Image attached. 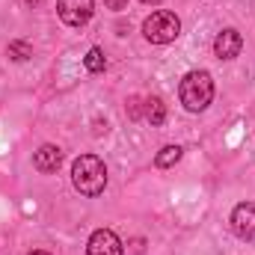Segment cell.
Listing matches in <instances>:
<instances>
[{
  "label": "cell",
  "mask_w": 255,
  "mask_h": 255,
  "mask_svg": "<svg viewBox=\"0 0 255 255\" xmlns=\"http://www.w3.org/2000/svg\"><path fill=\"white\" fill-rule=\"evenodd\" d=\"M142 3H145V6H157L160 0H142Z\"/></svg>",
  "instance_id": "obj_15"
},
{
  "label": "cell",
  "mask_w": 255,
  "mask_h": 255,
  "mask_svg": "<svg viewBox=\"0 0 255 255\" xmlns=\"http://www.w3.org/2000/svg\"><path fill=\"white\" fill-rule=\"evenodd\" d=\"M241 48H244V36L238 33V30H223L217 39H214V54L220 57V60H235L238 54H241Z\"/></svg>",
  "instance_id": "obj_7"
},
{
  "label": "cell",
  "mask_w": 255,
  "mask_h": 255,
  "mask_svg": "<svg viewBox=\"0 0 255 255\" xmlns=\"http://www.w3.org/2000/svg\"><path fill=\"white\" fill-rule=\"evenodd\" d=\"M122 253H125V247L116 238V232H110V229L92 232V238L86 244V255H122Z\"/></svg>",
  "instance_id": "obj_5"
},
{
  "label": "cell",
  "mask_w": 255,
  "mask_h": 255,
  "mask_svg": "<svg viewBox=\"0 0 255 255\" xmlns=\"http://www.w3.org/2000/svg\"><path fill=\"white\" fill-rule=\"evenodd\" d=\"M71 184L83 196H101L107 187V166L98 154H80L71 163Z\"/></svg>",
  "instance_id": "obj_1"
},
{
  "label": "cell",
  "mask_w": 255,
  "mask_h": 255,
  "mask_svg": "<svg viewBox=\"0 0 255 255\" xmlns=\"http://www.w3.org/2000/svg\"><path fill=\"white\" fill-rule=\"evenodd\" d=\"M142 116L151 122V125H163L166 122V104L157 98V95H151V98H145V107H142Z\"/></svg>",
  "instance_id": "obj_9"
},
{
  "label": "cell",
  "mask_w": 255,
  "mask_h": 255,
  "mask_svg": "<svg viewBox=\"0 0 255 255\" xmlns=\"http://www.w3.org/2000/svg\"><path fill=\"white\" fill-rule=\"evenodd\" d=\"M57 12L68 27H83L92 18L95 3L92 0H57Z\"/></svg>",
  "instance_id": "obj_4"
},
{
  "label": "cell",
  "mask_w": 255,
  "mask_h": 255,
  "mask_svg": "<svg viewBox=\"0 0 255 255\" xmlns=\"http://www.w3.org/2000/svg\"><path fill=\"white\" fill-rule=\"evenodd\" d=\"M178 33H181V21L169 9H157L142 21V36L151 45H169V42L178 39Z\"/></svg>",
  "instance_id": "obj_3"
},
{
  "label": "cell",
  "mask_w": 255,
  "mask_h": 255,
  "mask_svg": "<svg viewBox=\"0 0 255 255\" xmlns=\"http://www.w3.org/2000/svg\"><path fill=\"white\" fill-rule=\"evenodd\" d=\"M104 6H107V9H116V12H122V9L128 6V0H104Z\"/></svg>",
  "instance_id": "obj_14"
},
{
  "label": "cell",
  "mask_w": 255,
  "mask_h": 255,
  "mask_svg": "<svg viewBox=\"0 0 255 255\" xmlns=\"http://www.w3.org/2000/svg\"><path fill=\"white\" fill-rule=\"evenodd\" d=\"M178 95H181V104L190 113H202L214 101V80H211V74L208 71H187L181 77Z\"/></svg>",
  "instance_id": "obj_2"
},
{
  "label": "cell",
  "mask_w": 255,
  "mask_h": 255,
  "mask_svg": "<svg viewBox=\"0 0 255 255\" xmlns=\"http://www.w3.org/2000/svg\"><path fill=\"white\" fill-rule=\"evenodd\" d=\"M83 65H86V71H92V74L104 71V68H107V57H104V51H101V48H89V54L83 57Z\"/></svg>",
  "instance_id": "obj_12"
},
{
  "label": "cell",
  "mask_w": 255,
  "mask_h": 255,
  "mask_svg": "<svg viewBox=\"0 0 255 255\" xmlns=\"http://www.w3.org/2000/svg\"><path fill=\"white\" fill-rule=\"evenodd\" d=\"M27 3H30V6H39V3H42V0H27Z\"/></svg>",
  "instance_id": "obj_17"
},
{
  "label": "cell",
  "mask_w": 255,
  "mask_h": 255,
  "mask_svg": "<svg viewBox=\"0 0 255 255\" xmlns=\"http://www.w3.org/2000/svg\"><path fill=\"white\" fill-rule=\"evenodd\" d=\"M60 163H63V148H60V145H51V142H48V145H42V148L33 154V166H36L39 172H45V175H48V172H57Z\"/></svg>",
  "instance_id": "obj_8"
},
{
  "label": "cell",
  "mask_w": 255,
  "mask_h": 255,
  "mask_svg": "<svg viewBox=\"0 0 255 255\" xmlns=\"http://www.w3.org/2000/svg\"><path fill=\"white\" fill-rule=\"evenodd\" d=\"M128 113H130V119H139V116H142V110H139V98H130V101H128Z\"/></svg>",
  "instance_id": "obj_13"
},
{
  "label": "cell",
  "mask_w": 255,
  "mask_h": 255,
  "mask_svg": "<svg viewBox=\"0 0 255 255\" xmlns=\"http://www.w3.org/2000/svg\"><path fill=\"white\" fill-rule=\"evenodd\" d=\"M30 255H51V253H45V250H33Z\"/></svg>",
  "instance_id": "obj_16"
},
{
  "label": "cell",
  "mask_w": 255,
  "mask_h": 255,
  "mask_svg": "<svg viewBox=\"0 0 255 255\" xmlns=\"http://www.w3.org/2000/svg\"><path fill=\"white\" fill-rule=\"evenodd\" d=\"M232 232H235L241 241H253L255 238V205L241 202V205L232 211Z\"/></svg>",
  "instance_id": "obj_6"
},
{
  "label": "cell",
  "mask_w": 255,
  "mask_h": 255,
  "mask_svg": "<svg viewBox=\"0 0 255 255\" xmlns=\"http://www.w3.org/2000/svg\"><path fill=\"white\" fill-rule=\"evenodd\" d=\"M6 57H9V60H15V63H24V60H30V57H33V45H30V42L15 39V42H9V45H6Z\"/></svg>",
  "instance_id": "obj_11"
},
{
  "label": "cell",
  "mask_w": 255,
  "mask_h": 255,
  "mask_svg": "<svg viewBox=\"0 0 255 255\" xmlns=\"http://www.w3.org/2000/svg\"><path fill=\"white\" fill-rule=\"evenodd\" d=\"M181 160V145H163L160 151H157V157H154V166L157 169H169V166H175Z\"/></svg>",
  "instance_id": "obj_10"
}]
</instances>
